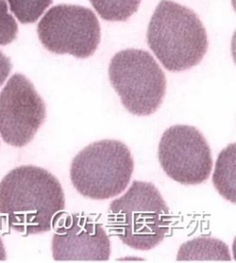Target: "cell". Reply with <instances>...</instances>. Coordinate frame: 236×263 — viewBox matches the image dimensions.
Returning <instances> with one entry per match:
<instances>
[{
    "mask_svg": "<svg viewBox=\"0 0 236 263\" xmlns=\"http://www.w3.org/2000/svg\"><path fill=\"white\" fill-rule=\"evenodd\" d=\"M37 32L47 50L77 59L90 58L100 45L101 26L95 14L77 5L53 7L38 24Z\"/></svg>",
    "mask_w": 236,
    "mask_h": 263,
    "instance_id": "obj_6",
    "label": "cell"
},
{
    "mask_svg": "<svg viewBox=\"0 0 236 263\" xmlns=\"http://www.w3.org/2000/svg\"><path fill=\"white\" fill-rule=\"evenodd\" d=\"M52 241L55 261H106L109 236L101 223L85 214L73 213L57 221Z\"/></svg>",
    "mask_w": 236,
    "mask_h": 263,
    "instance_id": "obj_9",
    "label": "cell"
},
{
    "mask_svg": "<svg viewBox=\"0 0 236 263\" xmlns=\"http://www.w3.org/2000/svg\"><path fill=\"white\" fill-rule=\"evenodd\" d=\"M171 213L158 189L135 180L128 191L110 204L108 224L124 244L150 250L168 234Z\"/></svg>",
    "mask_w": 236,
    "mask_h": 263,
    "instance_id": "obj_3",
    "label": "cell"
},
{
    "mask_svg": "<svg viewBox=\"0 0 236 263\" xmlns=\"http://www.w3.org/2000/svg\"><path fill=\"white\" fill-rule=\"evenodd\" d=\"M96 12L108 22H126L136 13L141 0H90Z\"/></svg>",
    "mask_w": 236,
    "mask_h": 263,
    "instance_id": "obj_12",
    "label": "cell"
},
{
    "mask_svg": "<svg viewBox=\"0 0 236 263\" xmlns=\"http://www.w3.org/2000/svg\"><path fill=\"white\" fill-rule=\"evenodd\" d=\"M109 80L123 105L136 116H150L163 104L166 78L154 58L145 50L126 49L110 62Z\"/></svg>",
    "mask_w": 236,
    "mask_h": 263,
    "instance_id": "obj_5",
    "label": "cell"
},
{
    "mask_svg": "<svg viewBox=\"0 0 236 263\" xmlns=\"http://www.w3.org/2000/svg\"><path fill=\"white\" fill-rule=\"evenodd\" d=\"M10 9L22 23H33L45 12L53 0H9Z\"/></svg>",
    "mask_w": 236,
    "mask_h": 263,
    "instance_id": "obj_13",
    "label": "cell"
},
{
    "mask_svg": "<svg viewBox=\"0 0 236 263\" xmlns=\"http://www.w3.org/2000/svg\"><path fill=\"white\" fill-rule=\"evenodd\" d=\"M177 261H232L230 250L223 241L201 236L180 247Z\"/></svg>",
    "mask_w": 236,
    "mask_h": 263,
    "instance_id": "obj_10",
    "label": "cell"
},
{
    "mask_svg": "<svg viewBox=\"0 0 236 263\" xmlns=\"http://www.w3.org/2000/svg\"><path fill=\"white\" fill-rule=\"evenodd\" d=\"M46 118V104L33 84L23 74H14L0 93V135L5 142L27 145Z\"/></svg>",
    "mask_w": 236,
    "mask_h": 263,
    "instance_id": "obj_8",
    "label": "cell"
},
{
    "mask_svg": "<svg viewBox=\"0 0 236 263\" xmlns=\"http://www.w3.org/2000/svg\"><path fill=\"white\" fill-rule=\"evenodd\" d=\"M7 259V254H6V250H5L4 244L3 241L0 237V261H3Z\"/></svg>",
    "mask_w": 236,
    "mask_h": 263,
    "instance_id": "obj_16",
    "label": "cell"
},
{
    "mask_svg": "<svg viewBox=\"0 0 236 263\" xmlns=\"http://www.w3.org/2000/svg\"><path fill=\"white\" fill-rule=\"evenodd\" d=\"M219 193L235 203V144L226 147L219 155L212 178Z\"/></svg>",
    "mask_w": 236,
    "mask_h": 263,
    "instance_id": "obj_11",
    "label": "cell"
},
{
    "mask_svg": "<svg viewBox=\"0 0 236 263\" xmlns=\"http://www.w3.org/2000/svg\"><path fill=\"white\" fill-rule=\"evenodd\" d=\"M18 24L9 13L6 0H0V46L9 45L17 38Z\"/></svg>",
    "mask_w": 236,
    "mask_h": 263,
    "instance_id": "obj_14",
    "label": "cell"
},
{
    "mask_svg": "<svg viewBox=\"0 0 236 263\" xmlns=\"http://www.w3.org/2000/svg\"><path fill=\"white\" fill-rule=\"evenodd\" d=\"M147 41L170 71H184L201 62L209 41L198 15L172 0H161L150 18Z\"/></svg>",
    "mask_w": 236,
    "mask_h": 263,
    "instance_id": "obj_2",
    "label": "cell"
},
{
    "mask_svg": "<svg viewBox=\"0 0 236 263\" xmlns=\"http://www.w3.org/2000/svg\"><path fill=\"white\" fill-rule=\"evenodd\" d=\"M160 164L182 185H200L209 178L213 161L204 136L195 127L177 125L164 132L158 148Z\"/></svg>",
    "mask_w": 236,
    "mask_h": 263,
    "instance_id": "obj_7",
    "label": "cell"
},
{
    "mask_svg": "<svg viewBox=\"0 0 236 263\" xmlns=\"http://www.w3.org/2000/svg\"><path fill=\"white\" fill-rule=\"evenodd\" d=\"M12 64L10 62V59L0 51V87L2 86L9 76Z\"/></svg>",
    "mask_w": 236,
    "mask_h": 263,
    "instance_id": "obj_15",
    "label": "cell"
},
{
    "mask_svg": "<svg viewBox=\"0 0 236 263\" xmlns=\"http://www.w3.org/2000/svg\"><path fill=\"white\" fill-rule=\"evenodd\" d=\"M65 203L57 178L38 166L15 168L0 183V214L24 236L50 231L62 216Z\"/></svg>",
    "mask_w": 236,
    "mask_h": 263,
    "instance_id": "obj_1",
    "label": "cell"
},
{
    "mask_svg": "<svg viewBox=\"0 0 236 263\" xmlns=\"http://www.w3.org/2000/svg\"><path fill=\"white\" fill-rule=\"evenodd\" d=\"M134 170L131 153L121 141L91 143L73 159L70 179L82 196L91 200H108L122 193Z\"/></svg>",
    "mask_w": 236,
    "mask_h": 263,
    "instance_id": "obj_4",
    "label": "cell"
}]
</instances>
